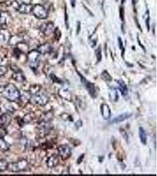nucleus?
<instances>
[{
  "mask_svg": "<svg viewBox=\"0 0 157 176\" xmlns=\"http://www.w3.org/2000/svg\"><path fill=\"white\" fill-rule=\"evenodd\" d=\"M2 95L8 101L14 102L19 100L21 93L18 88L14 85L9 83L4 88Z\"/></svg>",
  "mask_w": 157,
  "mask_h": 176,
  "instance_id": "obj_1",
  "label": "nucleus"
},
{
  "mask_svg": "<svg viewBox=\"0 0 157 176\" xmlns=\"http://www.w3.org/2000/svg\"><path fill=\"white\" fill-rule=\"evenodd\" d=\"M30 100L33 104L36 105L44 106L48 102L50 97L44 92L39 90L33 94Z\"/></svg>",
  "mask_w": 157,
  "mask_h": 176,
  "instance_id": "obj_2",
  "label": "nucleus"
},
{
  "mask_svg": "<svg viewBox=\"0 0 157 176\" xmlns=\"http://www.w3.org/2000/svg\"><path fill=\"white\" fill-rule=\"evenodd\" d=\"M28 166V163L25 159H22L16 162L9 163L7 169L12 173H19L26 170Z\"/></svg>",
  "mask_w": 157,
  "mask_h": 176,
  "instance_id": "obj_3",
  "label": "nucleus"
},
{
  "mask_svg": "<svg viewBox=\"0 0 157 176\" xmlns=\"http://www.w3.org/2000/svg\"><path fill=\"white\" fill-rule=\"evenodd\" d=\"M32 12L35 17L40 19H44L47 18L48 14V11L44 6L40 4L33 5Z\"/></svg>",
  "mask_w": 157,
  "mask_h": 176,
  "instance_id": "obj_4",
  "label": "nucleus"
},
{
  "mask_svg": "<svg viewBox=\"0 0 157 176\" xmlns=\"http://www.w3.org/2000/svg\"><path fill=\"white\" fill-rule=\"evenodd\" d=\"M40 53L38 51H32L28 54V62L31 67L35 68L38 65L40 61Z\"/></svg>",
  "mask_w": 157,
  "mask_h": 176,
  "instance_id": "obj_5",
  "label": "nucleus"
},
{
  "mask_svg": "<svg viewBox=\"0 0 157 176\" xmlns=\"http://www.w3.org/2000/svg\"><path fill=\"white\" fill-rule=\"evenodd\" d=\"M58 152L59 156L62 160H65L70 157L71 154V148L67 145H61L58 149Z\"/></svg>",
  "mask_w": 157,
  "mask_h": 176,
  "instance_id": "obj_6",
  "label": "nucleus"
},
{
  "mask_svg": "<svg viewBox=\"0 0 157 176\" xmlns=\"http://www.w3.org/2000/svg\"><path fill=\"white\" fill-rule=\"evenodd\" d=\"M11 21V17L8 12L2 11L0 12V27L5 28Z\"/></svg>",
  "mask_w": 157,
  "mask_h": 176,
  "instance_id": "obj_7",
  "label": "nucleus"
},
{
  "mask_svg": "<svg viewBox=\"0 0 157 176\" xmlns=\"http://www.w3.org/2000/svg\"><path fill=\"white\" fill-rule=\"evenodd\" d=\"M79 76L81 77V82L84 83L85 87L87 89L89 94L92 97L96 96V89L94 86V85L89 82H88L87 79L84 77H83L82 75L79 74Z\"/></svg>",
  "mask_w": 157,
  "mask_h": 176,
  "instance_id": "obj_8",
  "label": "nucleus"
},
{
  "mask_svg": "<svg viewBox=\"0 0 157 176\" xmlns=\"http://www.w3.org/2000/svg\"><path fill=\"white\" fill-rule=\"evenodd\" d=\"M11 35L8 29L6 28L0 29V41L2 43L7 44L10 42Z\"/></svg>",
  "mask_w": 157,
  "mask_h": 176,
  "instance_id": "obj_9",
  "label": "nucleus"
},
{
  "mask_svg": "<svg viewBox=\"0 0 157 176\" xmlns=\"http://www.w3.org/2000/svg\"><path fill=\"white\" fill-rule=\"evenodd\" d=\"M33 7V5L30 4L23 3L21 4L18 5L17 10L21 14H27L32 12Z\"/></svg>",
  "mask_w": 157,
  "mask_h": 176,
  "instance_id": "obj_10",
  "label": "nucleus"
},
{
  "mask_svg": "<svg viewBox=\"0 0 157 176\" xmlns=\"http://www.w3.org/2000/svg\"><path fill=\"white\" fill-rule=\"evenodd\" d=\"M11 116L9 113H5L0 116V127H5L11 122Z\"/></svg>",
  "mask_w": 157,
  "mask_h": 176,
  "instance_id": "obj_11",
  "label": "nucleus"
},
{
  "mask_svg": "<svg viewBox=\"0 0 157 176\" xmlns=\"http://www.w3.org/2000/svg\"><path fill=\"white\" fill-rule=\"evenodd\" d=\"M54 25L52 22H48L44 24L40 27V29L41 32L46 36L50 35L54 31Z\"/></svg>",
  "mask_w": 157,
  "mask_h": 176,
  "instance_id": "obj_12",
  "label": "nucleus"
},
{
  "mask_svg": "<svg viewBox=\"0 0 157 176\" xmlns=\"http://www.w3.org/2000/svg\"><path fill=\"white\" fill-rule=\"evenodd\" d=\"M101 113L103 119H109L111 117V109L109 106L106 103H103L101 106Z\"/></svg>",
  "mask_w": 157,
  "mask_h": 176,
  "instance_id": "obj_13",
  "label": "nucleus"
},
{
  "mask_svg": "<svg viewBox=\"0 0 157 176\" xmlns=\"http://www.w3.org/2000/svg\"><path fill=\"white\" fill-rule=\"evenodd\" d=\"M132 115V113H128V112H126V113L120 114L119 116H117L116 117H115L113 119V120H112L111 123H117L122 122L123 121H124V120L129 119L130 117H131Z\"/></svg>",
  "mask_w": 157,
  "mask_h": 176,
  "instance_id": "obj_14",
  "label": "nucleus"
},
{
  "mask_svg": "<svg viewBox=\"0 0 157 176\" xmlns=\"http://www.w3.org/2000/svg\"><path fill=\"white\" fill-rule=\"evenodd\" d=\"M58 163H59V160L58 157L55 155H52L51 157H50L47 161V166L50 168L55 167L56 166H57Z\"/></svg>",
  "mask_w": 157,
  "mask_h": 176,
  "instance_id": "obj_15",
  "label": "nucleus"
},
{
  "mask_svg": "<svg viewBox=\"0 0 157 176\" xmlns=\"http://www.w3.org/2000/svg\"><path fill=\"white\" fill-rule=\"evenodd\" d=\"M12 77V79L18 82H23L26 80L24 74L21 70H16L13 73Z\"/></svg>",
  "mask_w": 157,
  "mask_h": 176,
  "instance_id": "obj_16",
  "label": "nucleus"
},
{
  "mask_svg": "<svg viewBox=\"0 0 157 176\" xmlns=\"http://www.w3.org/2000/svg\"><path fill=\"white\" fill-rule=\"evenodd\" d=\"M10 149V144L4 139L3 137H0V151H7Z\"/></svg>",
  "mask_w": 157,
  "mask_h": 176,
  "instance_id": "obj_17",
  "label": "nucleus"
},
{
  "mask_svg": "<svg viewBox=\"0 0 157 176\" xmlns=\"http://www.w3.org/2000/svg\"><path fill=\"white\" fill-rule=\"evenodd\" d=\"M117 83L119 86V89L122 93V95H126L128 93V89L125 83L122 81V80H117Z\"/></svg>",
  "mask_w": 157,
  "mask_h": 176,
  "instance_id": "obj_18",
  "label": "nucleus"
},
{
  "mask_svg": "<svg viewBox=\"0 0 157 176\" xmlns=\"http://www.w3.org/2000/svg\"><path fill=\"white\" fill-rule=\"evenodd\" d=\"M139 136H140V140L141 143L144 144H145L147 143V134L144 129L141 127H140L139 129Z\"/></svg>",
  "mask_w": 157,
  "mask_h": 176,
  "instance_id": "obj_19",
  "label": "nucleus"
},
{
  "mask_svg": "<svg viewBox=\"0 0 157 176\" xmlns=\"http://www.w3.org/2000/svg\"><path fill=\"white\" fill-rule=\"evenodd\" d=\"M51 49V47L48 44H44L41 45L38 48V52L42 53L49 52Z\"/></svg>",
  "mask_w": 157,
  "mask_h": 176,
  "instance_id": "obj_20",
  "label": "nucleus"
},
{
  "mask_svg": "<svg viewBox=\"0 0 157 176\" xmlns=\"http://www.w3.org/2000/svg\"><path fill=\"white\" fill-rule=\"evenodd\" d=\"M9 163L4 159H0V172H2L7 170Z\"/></svg>",
  "mask_w": 157,
  "mask_h": 176,
  "instance_id": "obj_21",
  "label": "nucleus"
},
{
  "mask_svg": "<svg viewBox=\"0 0 157 176\" xmlns=\"http://www.w3.org/2000/svg\"><path fill=\"white\" fill-rule=\"evenodd\" d=\"M7 71H8V69L6 66H3V65H1L0 66V77L2 76L5 74H6Z\"/></svg>",
  "mask_w": 157,
  "mask_h": 176,
  "instance_id": "obj_22",
  "label": "nucleus"
},
{
  "mask_svg": "<svg viewBox=\"0 0 157 176\" xmlns=\"http://www.w3.org/2000/svg\"><path fill=\"white\" fill-rule=\"evenodd\" d=\"M96 59H97V61L98 62H99L101 60V58H102V54H101V49L99 47L96 49Z\"/></svg>",
  "mask_w": 157,
  "mask_h": 176,
  "instance_id": "obj_23",
  "label": "nucleus"
},
{
  "mask_svg": "<svg viewBox=\"0 0 157 176\" xmlns=\"http://www.w3.org/2000/svg\"><path fill=\"white\" fill-rule=\"evenodd\" d=\"M102 77L103 79H105V80H108V81H111V76L109 75V73L106 72V71H104L103 73H102Z\"/></svg>",
  "mask_w": 157,
  "mask_h": 176,
  "instance_id": "obj_24",
  "label": "nucleus"
},
{
  "mask_svg": "<svg viewBox=\"0 0 157 176\" xmlns=\"http://www.w3.org/2000/svg\"><path fill=\"white\" fill-rule=\"evenodd\" d=\"M7 134V130L5 127H0V137H4Z\"/></svg>",
  "mask_w": 157,
  "mask_h": 176,
  "instance_id": "obj_25",
  "label": "nucleus"
},
{
  "mask_svg": "<svg viewBox=\"0 0 157 176\" xmlns=\"http://www.w3.org/2000/svg\"><path fill=\"white\" fill-rule=\"evenodd\" d=\"M144 18H145V21H146V24H147V26L148 28V29L149 28V12L148 11H147L145 14V16H144Z\"/></svg>",
  "mask_w": 157,
  "mask_h": 176,
  "instance_id": "obj_26",
  "label": "nucleus"
},
{
  "mask_svg": "<svg viewBox=\"0 0 157 176\" xmlns=\"http://www.w3.org/2000/svg\"><path fill=\"white\" fill-rule=\"evenodd\" d=\"M118 41H119V46H120V48H121L122 47V40H121V39L120 38H118Z\"/></svg>",
  "mask_w": 157,
  "mask_h": 176,
  "instance_id": "obj_27",
  "label": "nucleus"
},
{
  "mask_svg": "<svg viewBox=\"0 0 157 176\" xmlns=\"http://www.w3.org/2000/svg\"><path fill=\"white\" fill-rule=\"evenodd\" d=\"M71 4L72 7H74L75 5V0H71Z\"/></svg>",
  "mask_w": 157,
  "mask_h": 176,
  "instance_id": "obj_28",
  "label": "nucleus"
},
{
  "mask_svg": "<svg viewBox=\"0 0 157 176\" xmlns=\"http://www.w3.org/2000/svg\"><path fill=\"white\" fill-rule=\"evenodd\" d=\"M77 26H77V28H78L77 29H78L77 30V33L78 34L79 32V31H80V28H81V25H80V22H78V25H77Z\"/></svg>",
  "mask_w": 157,
  "mask_h": 176,
  "instance_id": "obj_29",
  "label": "nucleus"
},
{
  "mask_svg": "<svg viewBox=\"0 0 157 176\" xmlns=\"http://www.w3.org/2000/svg\"><path fill=\"white\" fill-rule=\"evenodd\" d=\"M2 61V58H1V55H0V62H1Z\"/></svg>",
  "mask_w": 157,
  "mask_h": 176,
  "instance_id": "obj_30",
  "label": "nucleus"
}]
</instances>
